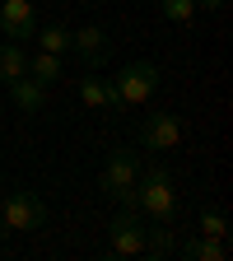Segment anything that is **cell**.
Instances as JSON below:
<instances>
[{
	"mask_svg": "<svg viewBox=\"0 0 233 261\" xmlns=\"http://www.w3.org/2000/svg\"><path fill=\"white\" fill-rule=\"evenodd\" d=\"M33 38H38V47L51 51V56H65V51H70V28H61V23H51V28H42V33H33Z\"/></svg>",
	"mask_w": 233,
	"mask_h": 261,
	"instance_id": "9a60e30c",
	"label": "cell"
},
{
	"mask_svg": "<svg viewBox=\"0 0 233 261\" xmlns=\"http://www.w3.org/2000/svg\"><path fill=\"white\" fill-rule=\"evenodd\" d=\"M108 247H112V256H140V247H145V224H140V210L136 205H121L117 210V219L108 228Z\"/></svg>",
	"mask_w": 233,
	"mask_h": 261,
	"instance_id": "8992f818",
	"label": "cell"
},
{
	"mask_svg": "<svg viewBox=\"0 0 233 261\" xmlns=\"http://www.w3.org/2000/svg\"><path fill=\"white\" fill-rule=\"evenodd\" d=\"M112 89H117V108H121V112L149 103V93L159 89V65H154V61H131L126 70L112 80Z\"/></svg>",
	"mask_w": 233,
	"mask_h": 261,
	"instance_id": "277c9868",
	"label": "cell"
},
{
	"mask_svg": "<svg viewBox=\"0 0 233 261\" xmlns=\"http://www.w3.org/2000/svg\"><path fill=\"white\" fill-rule=\"evenodd\" d=\"M28 75L38 80V84H56V80H61V56H51V51L28 56Z\"/></svg>",
	"mask_w": 233,
	"mask_h": 261,
	"instance_id": "5bb4252c",
	"label": "cell"
},
{
	"mask_svg": "<svg viewBox=\"0 0 233 261\" xmlns=\"http://www.w3.org/2000/svg\"><path fill=\"white\" fill-rule=\"evenodd\" d=\"M80 103H84V108H98V112H121V108H117L112 80H103L98 70H89V75L80 80Z\"/></svg>",
	"mask_w": 233,
	"mask_h": 261,
	"instance_id": "9c48e42d",
	"label": "cell"
},
{
	"mask_svg": "<svg viewBox=\"0 0 233 261\" xmlns=\"http://www.w3.org/2000/svg\"><path fill=\"white\" fill-rule=\"evenodd\" d=\"M136 210H145L154 224H173L177 219V191H173V177L163 163H149L140 168V182H136Z\"/></svg>",
	"mask_w": 233,
	"mask_h": 261,
	"instance_id": "6da1fadb",
	"label": "cell"
},
{
	"mask_svg": "<svg viewBox=\"0 0 233 261\" xmlns=\"http://www.w3.org/2000/svg\"><path fill=\"white\" fill-rule=\"evenodd\" d=\"M182 256H187V261H228V243H224V238L196 233L191 243H182Z\"/></svg>",
	"mask_w": 233,
	"mask_h": 261,
	"instance_id": "8fae6325",
	"label": "cell"
},
{
	"mask_svg": "<svg viewBox=\"0 0 233 261\" xmlns=\"http://www.w3.org/2000/svg\"><path fill=\"white\" fill-rule=\"evenodd\" d=\"M19 75H28V51H23V42H0V80H19Z\"/></svg>",
	"mask_w": 233,
	"mask_h": 261,
	"instance_id": "7c38bea8",
	"label": "cell"
},
{
	"mask_svg": "<svg viewBox=\"0 0 233 261\" xmlns=\"http://www.w3.org/2000/svg\"><path fill=\"white\" fill-rule=\"evenodd\" d=\"M201 233H205V238H228V219H224V210H201Z\"/></svg>",
	"mask_w": 233,
	"mask_h": 261,
	"instance_id": "2e32d148",
	"label": "cell"
},
{
	"mask_svg": "<svg viewBox=\"0 0 233 261\" xmlns=\"http://www.w3.org/2000/svg\"><path fill=\"white\" fill-rule=\"evenodd\" d=\"M196 5H205V10H219V5H224V0H196Z\"/></svg>",
	"mask_w": 233,
	"mask_h": 261,
	"instance_id": "ac0fdd59",
	"label": "cell"
},
{
	"mask_svg": "<svg viewBox=\"0 0 233 261\" xmlns=\"http://www.w3.org/2000/svg\"><path fill=\"white\" fill-rule=\"evenodd\" d=\"M47 224V205L38 191H10L0 201V233H33Z\"/></svg>",
	"mask_w": 233,
	"mask_h": 261,
	"instance_id": "7a4b0ae2",
	"label": "cell"
},
{
	"mask_svg": "<svg viewBox=\"0 0 233 261\" xmlns=\"http://www.w3.org/2000/svg\"><path fill=\"white\" fill-rule=\"evenodd\" d=\"M70 51L89 65V70H98V65L108 61V33L98 28V23H89V28H80V33H70Z\"/></svg>",
	"mask_w": 233,
	"mask_h": 261,
	"instance_id": "ba28073f",
	"label": "cell"
},
{
	"mask_svg": "<svg viewBox=\"0 0 233 261\" xmlns=\"http://www.w3.org/2000/svg\"><path fill=\"white\" fill-rule=\"evenodd\" d=\"M0 33H5L10 42H33L38 19H33L28 0H0Z\"/></svg>",
	"mask_w": 233,
	"mask_h": 261,
	"instance_id": "52a82bcc",
	"label": "cell"
},
{
	"mask_svg": "<svg viewBox=\"0 0 233 261\" xmlns=\"http://www.w3.org/2000/svg\"><path fill=\"white\" fill-rule=\"evenodd\" d=\"M136 182H140V154L112 149L108 163H103V191L117 205H136Z\"/></svg>",
	"mask_w": 233,
	"mask_h": 261,
	"instance_id": "3957f363",
	"label": "cell"
},
{
	"mask_svg": "<svg viewBox=\"0 0 233 261\" xmlns=\"http://www.w3.org/2000/svg\"><path fill=\"white\" fill-rule=\"evenodd\" d=\"M182 130H187V121H182L177 112H149V117L140 121V145H145L149 154H168V149H177Z\"/></svg>",
	"mask_w": 233,
	"mask_h": 261,
	"instance_id": "5b68a950",
	"label": "cell"
},
{
	"mask_svg": "<svg viewBox=\"0 0 233 261\" xmlns=\"http://www.w3.org/2000/svg\"><path fill=\"white\" fill-rule=\"evenodd\" d=\"M173 243H177V238H173V224H145V247H140V252L159 261V256L173 252Z\"/></svg>",
	"mask_w": 233,
	"mask_h": 261,
	"instance_id": "4fadbf2b",
	"label": "cell"
},
{
	"mask_svg": "<svg viewBox=\"0 0 233 261\" xmlns=\"http://www.w3.org/2000/svg\"><path fill=\"white\" fill-rule=\"evenodd\" d=\"M163 19L191 23V19H196V0H163Z\"/></svg>",
	"mask_w": 233,
	"mask_h": 261,
	"instance_id": "e0dca14e",
	"label": "cell"
},
{
	"mask_svg": "<svg viewBox=\"0 0 233 261\" xmlns=\"http://www.w3.org/2000/svg\"><path fill=\"white\" fill-rule=\"evenodd\" d=\"M10 103H14L19 112H42V108H47V84H38L33 75L10 80Z\"/></svg>",
	"mask_w": 233,
	"mask_h": 261,
	"instance_id": "30bf717a",
	"label": "cell"
}]
</instances>
